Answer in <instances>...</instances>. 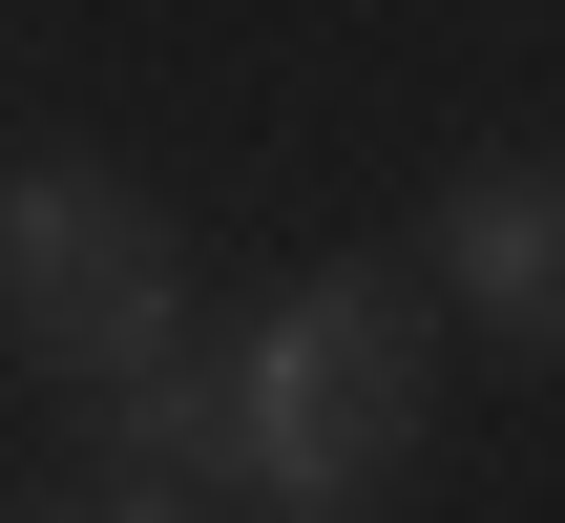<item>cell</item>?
Returning <instances> with one entry per match:
<instances>
[{"mask_svg": "<svg viewBox=\"0 0 565 523\" xmlns=\"http://www.w3.org/2000/svg\"><path fill=\"white\" fill-rule=\"evenodd\" d=\"M419 377H440V335H419V293H398L377 252L294 273V293L210 356L231 503H252V523H356L377 482H398V440H419Z\"/></svg>", "mask_w": 565, "mask_h": 523, "instance_id": "cell-1", "label": "cell"}, {"mask_svg": "<svg viewBox=\"0 0 565 523\" xmlns=\"http://www.w3.org/2000/svg\"><path fill=\"white\" fill-rule=\"evenodd\" d=\"M21 523H189V503H147V482H63V503H21Z\"/></svg>", "mask_w": 565, "mask_h": 523, "instance_id": "cell-4", "label": "cell"}, {"mask_svg": "<svg viewBox=\"0 0 565 523\" xmlns=\"http://www.w3.org/2000/svg\"><path fill=\"white\" fill-rule=\"evenodd\" d=\"M0 335H21L63 398L189 356V252H168V210H147L126 168H84V147L0 168Z\"/></svg>", "mask_w": 565, "mask_h": 523, "instance_id": "cell-2", "label": "cell"}, {"mask_svg": "<svg viewBox=\"0 0 565 523\" xmlns=\"http://www.w3.org/2000/svg\"><path fill=\"white\" fill-rule=\"evenodd\" d=\"M398 293H419V314H461L482 356H545V314H565V189L524 168V147H503V168H461Z\"/></svg>", "mask_w": 565, "mask_h": 523, "instance_id": "cell-3", "label": "cell"}]
</instances>
